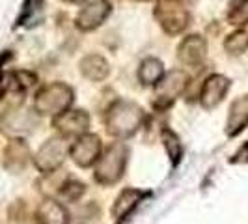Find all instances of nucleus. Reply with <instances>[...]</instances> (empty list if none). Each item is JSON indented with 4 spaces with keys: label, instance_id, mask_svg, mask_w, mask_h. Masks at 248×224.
<instances>
[{
    "label": "nucleus",
    "instance_id": "20e7f679",
    "mask_svg": "<svg viewBox=\"0 0 248 224\" xmlns=\"http://www.w3.org/2000/svg\"><path fill=\"white\" fill-rule=\"evenodd\" d=\"M69 142L67 138L58 135V137L49 138L41 148L37 149L34 155V164L41 174H52L63 164L65 157L69 155Z\"/></svg>",
    "mask_w": 248,
    "mask_h": 224
},
{
    "label": "nucleus",
    "instance_id": "ddd939ff",
    "mask_svg": "<svg viewBox=\"0 0 248 224\" xmlns=\"http://www.w3.org/2000/svg\"><path fill=\"white\" fill-rule=\"evenodd\" d=\"M248 127V96L237 97L228 114V122H226V135L232 138L241 135Z\"/></svg>",
    "mask_w": 248,
    "mask_h": 224
},
{
    "label": "nucleus",
    "instance_id": "5701e85b",
    "mask_svg": "<svg viewBox=\"0 0 248 224\" xmlns=\"http://www.w3.org/2000/svg\"><path fill=\"white\" fill-rule=\"evenodd\" d=\"M230 162L232 164H248V142L239 148V151L230 159Z\"/></svg>",
    "mask_w": 248,
    "mask_h": 224
},
{
    "label": "nucleus",
    "instance_id": "f8f14e48",
    "mask_svg": "<svg viewBox=\"0 0 248 224\" xmlns=\"http://www.w3.org/2000/svg\"><path fill=\"white\" fill-rule=\"evenodd\" d=\"M207 54V43L202 36H188L181 41L179 49H177V58L179 62L185 64V65H190V67H196L203 62Z\"/></svg>",
    "mask_w": 248,
    "mask_h": 224
},
{
    "label": "nucleus",
    "instance_id": "9d476101",
    "mask_svg": "<svg viewBox=\"0 0 248 224\" xmlns=\"http://www.w3.org/2000/svg\"><path fill=\"white\" fill-rule=\"evenodd\" d=\"M230 90V79L224 75H211L203 82L202 92H200V103L205 111H213L220 101L226 97Z\"/></svg>",
    "mask_w": 248,
    "mask_h": 224
},
{
    "label": "nucleus",
    "instance_id": "1a4fd4ad",
    "mask_svg": "<svg viewBox=\"0 0 248 224\" xmlns=\"http://www.w3.org/2000/svg\"><path fill=\"white\" fill-rule=\"evenodd\" d=\"M149 194H151V192L142 191V189H133V187L124 189V191L118 194V198L114 200V206H112V209H110L112 219L116 221V224H124L125 221L129 219V215L138 208V204L144 202Z\"/></svg>",
    "mask_w": 248,
    "mask_h": 224
},
{
    "label": "nucleus",
    "instance_id": "6e6552de",
    "mask_svg": "<svg viewBox=\"0 0 248 224\" xmlns=\"http://www.w3.org/2000/svg\"><path fill=\"white\" fill-rule=\"evenodd\" d=\"M54 129L58 131V135H62L65 138L71 137H80L84 135L90 127V116L84 111H67L54 116L52 120Z\"/></svg>",
    "mask_w": 248,
    "mask_h": 224
},
{
    "label": "nucleus",
    "instance_id": "39448f33",
    "mask_svg": "<svg viewBox=\"0 0 248 224\" xmlns=\"http://www.w3.org/2000/svg\"><path fill=\"white\" fill-rule=\"evenodd\" d=\"M155 17L164 28V32L170 36L183 32L188 25V12L177 0H161L155 10Z\"/></svg>",
    "mask_w": 248,
    "mask_h": 224
},
{
    "label": "nucleus",
    "instance_id": "a211bd4d",
    "mask_svg": "<svg viewBox=\"0 0 248 224\" xmlns=\"http://www.w3.org/2000/svg\"><path fill=\"white\" fill-rule=\"evenodd\" d=\"M161 140L164 149H166V153H168V157H170L172 166H177L181 162V157H183V144H181L179 137L175 135L170 127H162Z\"/></svg>",
    "mask_w": 248,
    "mask_h": 224
},
{
    "label": "nucleus",
    "instance_id": "412c9836",
    "mask_svg": "<svg viewBox=\"0 0 248 224\" xmlns=\"http://www.w3.org/2000/svg\"><path fill=\"white\" fill-rule=\"evenodd\" d=\"M86 191V185H82L80 181H77V179H67L65 183H62L60 187V194H62L65 200H78L82 196V192Z\"/></svg>",
    "mask_w": 248,
    "mask_h": 224
},
{
    "label": "nucleus",
    "instance_id": "9b49d317",
    "mask_svg": "<svg viewBox=\"0 0 248 224\" xmlns=\"http://www.w3.org/2000/svg\"><path fill=\"white\" fill-rule=\"evenodd\" d=\"M108 13H110V4L107 0H93L77 15V26L84 32L95 30L97 26L105 23Z\"/></svg>",
    "mask_w": 248,
    "mask_h": 224
},
{
    "label": "nucleus",
    "instance_id": "423d86ee",
    "mask_svg": "<svg viewBox=\"0 0 248 224\" xmlns=\"http://www.w3.org/2000/svg\"><path fill=\"white\" fill-rule=\"evenodd\" d=\"M101 151H103V144H101V138L93 133H84L80 137H77L71 148H69V157L71 161L80 166V168H90L93 166L97 159L101 157Z\"/></svg>",
    "mask_w": 248,
    "mask_h": 224
},
{
    "label": "nucleus",
    "instance_id": "0eeeda50",
    "mask_svg": "<svg viewBox=\"0 0 248 224\" xmlns=\"http://www.w3.org/2000/svg\"><path fill=\"white\" fill-rule=\"evenodd\" d=\"M186 84H188V75L185 71L175 69V71L166 73L157 82V101H155V107L157 109H168L175 101V97L179 94H183Z\"/></svg>",
    "mask_w": 248,
    "mask_h": 224
},
{
    "label": "nucleus",
    "instance_id": "6ab92c4d",
    "mask_svg": "<svg viewBox=\"0 0 248 224\" xmlns=\"http://www.w3.org/2000/svg\"><path fill=\"white\" fill-rule=\"evenodd\" d=\"M43 8V0H25L21 17L17 19V26H30L37 21V15Z\"/></svg>",
    "mask_w": 248,
    "mask_h": 224
},
{
    "label": "nucleus",
    "instance_id": "2eb2a0df",
    "mask_svg": "<svg viewBox=\"0 0 248 224\" xmlns=\"http://www.w3.org/2000/svg\"><path fill=\"white\" fill-rule=\"evenodd\" d=\"M37 224H67L69 215L58 200H45L39 204L36 213Z\"/></svg>",
    "mask_w": 248,
    "mask_h": 224
},
{
    "label": "nucleus",
    "instance_id": "7ed1b4c3",
    "mask_svg": "<svg viewBox=\"0 0 248 224\" xmlns=\"http://www.w3.org/2000/svg\"><path fill=\"white\" fill-rule=\"evenodd\" d=\"M73 103V90L63 82H50L43 86L36 96L34 107L41 116H58L65 112Z\"/></svg>",
    "mask_w": 248,
    "mask_h": 224
},
{
    "label": "nucleus",
    "instance_id": "f3484780",
    "mask_svg": "<svg viewBox=\"0 0 248 224\" xmlns=\"http://www.w3.org/2000/svg\"><path fill=\"white\" fill-rule=\"evenodd\" d=\"M164 77V67L159 58H146L138 67V80L144 86H155Z\"/></svg>",
    "mask_w": 248,
    "mask_h": 224
},
{
    "label": "nucleus",
    "instance_id": "4be33fe9",
    "mask_svg": "<svg viewBox=\"0 0 248 224\" xmlns=\"http://www.w3.org/2000/svg\"><path fill=\"white\" fill-rule=\"evenodd\" d=\"M230 21L232 25L243 26L248 23V0H241L239 4L233 6V10L230 13Z\"/></svg>",
    "mask_w": 248,
    "mask_h": 224
},
{
    "label": "nucleus",
    "instance_id": "f257e3e1",
    "mask_svg": "<svg viewBox=\"0 0 248 224\" xmlns=\"http://www.w3.org/2000/svg\"><path fill=\"white\" fill-rule=\"evenodd\" d=\"M144 122H146L144 109L138 107L133 101L124 99L116 101L105 116L107 131H108V135L116 138H129L137 135Z\"/></svg>",
    "mask_w": 248,
    "mask_h": 224
},
{
    "label": "nucleus",
    "instance_id": "dca6fc26",
    "mask_svg": "<svg viewBox=\"0 0 248 224\" xmlns=\"http://www.w3.org/2000/svg\"><path fill=\"white\" fill-rule=\"evenodd\" d=\"M108 71H110L108 62L99 54H88L80 62V73L84 75L88 80H93V82L107 79Z\"/></svg>",
    "mask_w": 248,
    "mask_h": 224
},
{
    "label": "nucleus",
    "instance_id": "f03ea898",
    "mask_svg": "<svg viewBox=\"0 0 248 224\" xmlns=\"http://www.w3.org/2000/svg\"><path fill=\"white\" fill-rule=\"evenodd\" d=\"M127 161H129L127 144L122 142V140L112 142L105 151H101V157L95 162V172H93L95 181L105 187L118 183L125 174Z\"/></svg>",
    "mask_w": 248,
    "mask_h": 224
},
{
    "label": "nucleus",
    "instance_id": "aec40b11",
    "mask_svg": "<svg viewBox=\"0 0 248 224\" xmlns=\"http://www.w3.org/2000/svg\"><path fill=\"white\" fill-rule=\"evenodd\" d=\"M224 49L230 54H243L248 49V32L239 30V32H233L232 36H228L224 41Z\"/></svg>",
    "mask_w": 248,
    "mask_h": 224
},
{
    "label": "nucleus",
    "instance_id": "4468645a",
    "mask_svg": "<svg viewBox=\"0 0 248 224\" xmlns=\"http://www.w3.org/2000/svg\"><path fill=\"white\" fill-rule=\"evenodd\" d=\"M28 157H30V151H28V146L25 144V140L13 138V140L8 142L6 151H4V166L8 170H12V172H19L26 166Z\"/></svg>",
    "mask_w": 248,
    "mask_h": 224
},
{
    "label": "nucleus",
    "instance_id": "b1692460",
    "mask_svg": "<svg viewBox=\"0 0 248 224\" xmlns=\"http://www.w3.org/2000/svg\"><path fill=\"white\" fill-rule=\"evenodd\" d=\"M63 2H82V0H63Z\"/></svg>",
    "mask_w": 248,
    "mask_h": 224
}]
</instances>
